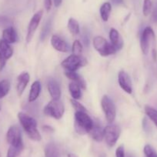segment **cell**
I'll return each mask as SVG.
<instances>
[{
	"label": "cell",
	"mask_w": 157,
	"mask_h": 157,
	"mask_svg": "<svg viewBox=\"0 0 157 157\" xmlns=\"http://www.w3.org/2000/svg\"><path fill=\"white\" fill-rule=\"evenodd\" d=\"M18 119L24 131L29 137V139L36 142H39L42 140L40 132L37 129V122L34 118L23 112H19L18 113Z\"/></svg>",
	"instance_id": "1"
},
{
	"label": "cell",
	"mask_w": 157,
	"mask_h": 157,
	"mask_svg": "<svg viewBox=\"0 0 157 157\" xmlns=\"http://www.w3.org/2000/svg\"><path fill=\"white\" fill-rule=\"evenodd\" d=\"M93 123H94L87 112H75L74 128L78 134L82 136L90 133Z\"/></svg>",
	"instance_id": "2"
},
{
	"label": "cell",
	"mask_w": 157,
	"mask_h": 157,
	"mask_svg": "<svg viewBox=\"0 0 157 157\" xmlns=\"http://www.w3.org/2000/svg\"><path fill=\"white\" fill-rule=\"evenodd\" d=\"M93 45L94 49L102 56H109L116 52V49L113 47V45L109 43L102 36H96L93 40Z\"/></svg>",
	"instance_id": "3"
},
{
	"label": "cell",
	"mask_w": 157,
	"mask_h": 157,
	"mask_svg": "<svg viewBox=\"0 0 157 157\" xmlns=\"http://www.w3.org/2000/svg\"><path fill=\"white\" fill-rule=\"evenodd\" d=\"M43 113L46 116H50L55 120H60L65 113V107L59 99H52L45 106Z\"/></svg>",
	"instance_id": "4"
},
{
	"label": "cell",
	"mask_w": 157,
	"mask_h": 157,
	"mask_svg": "<svg viewBox=\"0 0 157 157\" xmlns=\"http://www.w3.org/2000/svg\"><path fill=\"white\" fill-rule=\"evenodd\" d=\"M86 65L87 60L85 57L82 56H75L73 54L68 56L61 63V66L66 70L75 71V72Z\"/></svg>",
	"instance_id": "5"
},
{
	"label": "cell",
	"mask_w": 157,
	"mask_h": 157,
	"mask_svg": "<svg viewBox=\"0 0 157 157\" xmlns=\"http://www.w3.org/2000/svg\"><path fill=\"white\" fill-rule=\"evenodd\" d=\"M101 107L109 123H113L116 116V109L114 102L109 96L104 95L101 99Z\"/></svg>",
	"instance_id": "6"
},
{
	"label": "cell",
	"mask_w": 157,
	"mask_h": 157,
	"mask_svg": "<svg viewBox=\"0 0 157 157\" xmlns=\"http://www.w3.org/2000/svg\"><path fill=\"white\" fill-rule=\"evenodd\" d=\"M121 134V129L118 125L109 124L104 128V140L107 146L113 147L117 143Z\"/></svg>",
	"instance_id": "7"
},
{
	"label": "cell",
	"mask_w": 157,
	"mask_h": 157,
	"mask_svg": "<svg viewBox=\"0 0 157 157\" xmlns=\"http://www.w3.org/2000/svg\"><path fill=\"white\" fill-rule=\"evenodd\" d=\"M155 36L153 29L151 27L147 26L143 29L140 38V48L142 52L144 55H147L149 52L151 44L155 41Z\"/></svg>",
	"instance_id": "8"
},
{
	"label": "cell",
	"mask_w": 157,
	"mask_h": 157,
	"mask_svg": "<svg viewBox=\"0 0 157 157\" xmlns=\"http://www.w3.org/2000/svg\"><path fill=\"white\" fill-rule=\"evenodd\" d=\"M6 141L10 146H18L23 144L22 132L19 126L13 125L9 128L6 133Z\"/></svg>",
	"instance_id": "9"
},
{
	"label": "cell",
	"mask_w": 157,
	"mask_h": 157,
	"mask_svg": "<svg viewBox=\"0 0 157 157\" xmlns=\"http://www.w3.org/2000/svg\"><path fill=\"white\" fill-rule=\"evenodd\" d=\"M43 11L39 10L37 13H35L32 17L29 23L28 29H27V35H26V42L27 43H29L32 41L33 36H34L35 33L39 26L40 21H41L42 17H43Z\"/></svg>",
	"instance_id": "10"
},
{
	"label": "cell",
	"mask_w": 157,
	"mask_h": 157,
	"mask_svg": "<svg viewBox=\"0 0 157 157\" xmlns=\"http://www.w3.org/2000/svg\"><path fill=\"white\" fill-rule=\"evenodd\" d=\"M118 82L120 88L128 94L132 93V84L130 76L125 71H120L118 74Z\"/></svg>",
	"instance_id": "11"
},
{
	"label": "cell",
	"mask_w": 157,
	"mask_h": 157,
	"mask_svg": "<svg viewBox=\"0 0 157 157\" xmlns=\"http://www.w3.org/2000/svg\"><path fill=\"white\" fill-rule=\"evenodd\" d=\"M30 81V75L27 72H22L17 77V83H16V91L17 95L21 96L23 94L27 85Z\"/></svg>",
	"instance_id": "12"
},
{
	"label": "cell",
	"mask_w": 157,
	"mask_h": 157,
	"mask_svg": "<svg viewBox=\"0 0 157 157\" xmlns=\"http://www.w3.org/2000/svg\"><path fill=\"white\" fill-rule=\"evenodd\" d=\"M109 39L111 44L113 47L116 49V51L120 50L123 47L124 42L122 38L121 35L117 31V29L114 28H112L109 31Z\"/></svg>",
	"instance_id": "13"
},
{
	"label": "cell",
	"mask_w": 157,
	"mask_h": 157,
	"mask_svg": "<svg viewBox=\"0 0 157 157\" xmlns=\"http://www.w3.org/2000/svg\"><path fill=\"white\" fill-rule=\"evenodd\" d=\"M51 45L56 51L60 52H67L69 51V46L60 36L58 35H53L51 37Z\"/></svg>",
	"instance_id": "14"
},
{
	"label": "cell",
	"mask_w": 157,
	"mask_h": 157,
	"mask_svg": "<svg viewBox=\"0 0 157 157\" xmlns=\"http://www.w3.org/2000/svg\"><path fill=\"white\" fill-rule=\"evenodd\" d=\"M47 89L52 99H59L61 96V89L59 84L54 78H50L47 82Z\"/></svg>",
	"instance_id": "15"
},
{
	"label": "cell",
	"mask_w": 157,
	"mask_h": 157,
	"mask_svg": "<svg viewBox=\"0 0 157 157\" xmlns=\"http://www.w3.org/2000/svg\"><path fill=\"white\" fill-rule=\"evenodd\" d=\"M2 39H3L4 41L10 43V44L16 43L18 40V34L14 27L10 26L3 29Z\"/></svg>",
	"instance_id": "16"
},
{
	"label": "cell",
	"mask_w": 157,
	"mask_h": 157,
	"mask_svg": "<svg viewBox=\"0 0 157 157\" xmlns=\"http://www.w3.org/2000/svg\"><path fill=\"white\" fill-rule=\"evenodd\" d=\"M64 74L69 79L72 80V82H75L76 83H78L82 90H86V83L85 80L76 72H75V71L65 70Z\"/></svg>",
	"instance_id": "17"
},
{
	"label": "cell",
	"mask_w": 157,
	"mask_h": 157,
	"mask_svg": "<svg viewBox=\"0 0 157 157\" xmlns=\"http://www.w3.org/2000/svg\"><path fill=\"white\" fill-rule=\"evenodd\" d=\"M92 138L96 142H102L104 139V129L97 123H93V126L90 132Z\"/></svg>",
	"instance_id": "18"
},
{
	"label": "cell",
	"mask_w": 157,
	"mask_h": 157,
	"mask_svg": "<svg viewBox=\"0 0 157 157\" xmlns=\"http://www.w3.org/2000/svg\"><path fill=\"white\" fill-rule=\"evenodd\" d=\"M42 86L39 81H35L31 86L29 95V102H33L37 99L41 93Z\"/></svg>",
	"instance_id": "19"
},
{
	"label": "cell",
	"mask_w": 157,
	"mask_h": 157,
	"mask_svg": "<svg viewBox=\"0 0 157 157\" xmlns=\"http://www.w3.org/2000/svg\"><path fill=\"white\" fill-rule=\"evenodd\" d=\"M45 157H61L58 146L55 143H49L45 147Z\"/></svg>",
	"instance_id": "20"
},
{
	"label": "cell",
	"mask_w": 157,
	"mask_h": 157,
	"mask_svg": "<svg viewBox=\"0 0 157 157\" xmlns=\"http://www.w3.org/2000/svg\"><path fill=\"white\" fill-rule=\"evenodd\" d=\"M0 52L2 56L6 60L10 59L13 55V49L10 43L4 41L3 39L0 40Z\"/></svg>",
	"instance_id": "21"
},
{
	"label": "cell",
	"mask_w": 157,
	"mask_h": 157,
	"mask_svg": "<svg viewBox=\"0 0 157 157\" xmlns=\"http://www.w3.org/2000/svg\"><path fill=\"white\" fill-rule=\"evenodd\" d=\"M82 88L79 86L78 83L75 82H71L69 85V90L71 96L73 99L78 100L82 97Z\"/></svg>",
	"instance_id": "22"
},
{
	"label": "cell",
	"mask_w": 157,
	"mask_h": 157,
	"mask_svg": "<svg viewBox=\"0 0 157 157\" xmlns=\"http://www.w3.org/2000/svg\"><path fill=\"white\" fill-rule=\"evenodd\" d=\"M112 11V6L109 2H104L100 7L99 13H100L101 19L104 22H107L109 19L110 13Z\"/></svg>",
	"instance_id": "23"
},
{
	"label": "cell",
	"mask_w": 157,
	"mask_h": 157,
	"mask_svg": "<svg viewBox=\"0 0 157 157\" xmlns=\"http://www.w3.org/2000/svg\"><path fill=\"white\" fill-rule=\"evenodd\" d=\"M67 28L69 29V33L72 35V36H77L78 35L80 29H79V24H78V21L75 19L74 18H70L68 20Z\"/></svg>",
	"instance_id": "24"
},
{
	"label": "cell",
	"mask_w": 157,
	"mask_h": 157,
	"mask_svg": "<svg viewBox=\"0 0 157 157\" xmlns=\"http://www.w3.org/2000/svg\"><path fill=\"white\" fill-rule=\"evenodd\" d=\"M145 113L157 127V109H154L153 107L149 106V105H146L145 106Z\"/></svg>",
	"instance_id": "25"
},
{
	"label": "cell",
	"mask_w": 157,
	"mask_h": 157,
	"mask_svg": "<svg viewBox=\"0 0 157 157\" xmlns=\"http://www.w3.org/2000/svg\"><path fill=\"white\" fill-rule=\"evenodd\" d=\"M10 82L8 79H2L0 81V99L4 98L8 95L10 93Z\"/></svg>",
	"instance_id": "26"
},
{
	"label": "cell",
	"mask_w": 157,
	"mask_h": 157,
	"mask_svg": "<svg viewBox=\"0 0 157 157\" xmlns=\"http://www.w3.org/2000/svg\"><path fill=\"white\" fill-rule=\"evenodd\" d=\"M23 150V144L18 146H10L7 152L6 157H18Z\"/></svg>",
	"instance_id": "27"
},
{
	"label": "cell",
	"mask_w": 157,
	"mask_h": 157,
	"mask_svg": "<svg viewBox=\"0 0 157 157\" xmlns=\"http://www.w3.org/2000/svg\"><path fill=\"white\" fill-rule=\"evenodd\" d=\"M13 20L10 16L0 14V28H2L3 29H5L8 27L13 26Z\"/></svg>",
	"instance_id": "28"
},
{
	"label": "cell",
	"mask_w": 157,
	"mask_h": 157,
	"mask_svg": "<svg viewBox=\"0 0 157 157\" xmlns=\"http://www.w3.org/2000/svg\"><path fill=\"white\" fill-rule=\"evenodd\" d=\"M82 49H83V47L81 42L78 40H75L72 46V54L75 56H82Z\"/></svg>",
	"instance_id": "29"
},
{
	"label": "cell",
	"mask_w": 157,
	"mask_h": 157,
	"mask_svg": "<svg viewBox=\"0 0 157 157\" xmlns=\"http://www.w3.org/2000/svg\"><path fill=\"white\" fill-rule=\"evenodd\" d=\"M51 25H52V24H51L50 20L46 22V24L43 25V29L41 30V34H40V39H41L42 41H44L48 36V35H49L51 29Z\"/></svg>",
	"instance_id": "30"
},
{
	"label": "cell",
	"mask_w": 157,
	"mask_h": 157,
	"mask_svg": "<svg viewBox=\"0 0 157 157\" xmlns=\"http://www.w3.org/2000/svg\"><path fill=\"white\" fill-rule=\"evenodd\" d=\"M152 0H144L143 6V14L144 16H148L152 12Z\"/></svg>",
	"instance_id": "31"
},
{
	"label": "cell",
	"mask_w": 157,
	"mask_h": 157,
	"mask_svg": "<svg viewBox=\"0 0 157 157\" xmlns=\"http://www.w3.org/2000/svg\"><path fill=\"white\" fill-rule=\"evenodd\" d=\"M143 152H144L145 155H146V157H157L156 151H155V149H154V148L149 144H146V146H144Z\"/></svg>",
	"instance_id": "32"
},
{
	"label": "cell",
	"mask_w": 157,
	"mask_h": 157,
	"mask_svg": "<svg viewBox=\"0 0 157 157\" xmlns=\"http://www.w3.org/2000/svg\"><path fill=\"white\" fill-rule=\"evenodd\" d=\"M71 104H72V107L74 108V109L75 110V112H87L86 109L85 108L84 105H82L80 102H78V100H75V99H72L70 100Z\"/></svg>",
	"instance_id": "33"
},
{
	"label": "cell",
	"mask_w": 157,
	"mask_h": 157,
	"mask_svg": "<svg viewBox=\"0 0 157 157\" xmlns=\"http://www.w3.org/2000/svg\"><path fill=\"white\" fill-rule=\"evenodd\" d=\"M116 157H126V155H125V149H124V146H123V145H122V146H120L117 149H116Z\"/></svg>",
	"instance_id": "34"
},
{
	"label": "cell",
	"mask_w": 157,
	"mask_h": 157,
	"mask_svg": "<svg viewBox=\"0 0 157 157\" xmlns=\"http://www.w3.org/2000/svg\"><path fill=\"white\" fill-rule=\"evenodd\" d=\"M7 60L4 58L2 56L1 52H0V72L2 71V69H4V67L6 66V64Z\"/></svg>",
	"instance_id": "35"
},
{
	"label": "cell",
	"mask_w": 157,
	"mask_h": 157,
	"mask_svg": "<svg viewBox=\"0 0 157 157\" xmlns=\"http://www.w3.org/2000/svg\"><path fill=\"white\" fill-rule=\"evenodd\" d=\"M52 0H44V6L46 11L47 12L50 11V10L52 9Z\"/></svg>",
	"instance_id": "36"
},
{
	"label": "cell",
	"mask_w": 157,
	"mask_h": 157,
	"mask_svg": "<svg viewBox=\"0 0 157 157\" xmlns=\"http://www.w3.org/2000/svg\"><path fill=\"white\" fill-rule=\"evenodd\" d=\"M43 130L44 132H48V133H52L54 132V129L50 126H48V125H44L43 126Z\"/></svg>",
	"instance_id": "37"
},
{
	"label": "cell",
	"mask_w": 157,
	"mask_h": 157,
	"mask_svg": "<svg viewBox=\"0 0 157 157\" xmlns=\"http://www.w3.org/2000/svg\"><path fill=\"white\" fill-rule=\"evenodd\" d=\"M82 40H83V43L85 44L86 46L88 47L89 45H90V37L87 34H83L82 36Z\"/></svg>",
	"instance_id": "38"
},
{
	"label": "cell",
	"mask_w": 157,
	"mask_h": 157,
	"mask_svg": "<svg viewBox=\"0 0 157 157\" xmlns=\"http://www.w3.org/2000/svg\"><path fill=\"white\" fill-rule=\"evenodd\" d=\"M152 19L154 22H157V6L155 7L152 13Z\"/></svg>",
	"instance_id": "39"
},
{
	"label": "cell",
	"mask_w": 157,
	"mask_h": 157,
	"mask_svg": "<svg viewBox=\"0 0 157 157\" xmlns=\"http://www.w3.org/2000/svg\"><path fill=\"white\" fill-rule=\"evenodd\" d=\"M53 2H54V5H55V6L59 7L61 6L63 0H53Z\"/></svg>",
	"instance_id": "40"
},
{
	"label": "cell",
	"mask_w": 157,
	"mask_h": 157,
	"mask_svg": "<svg viewBox=\"0 0 157 157\" xmlns=\"http://www.w3.org/2000/svg\"><path fill=\"white\" fill-rule=\"evenodd\" d=\"M111 1L116 5H120L123 2V0H111Z\"/></svg>",
	"instance_id": "41"
},
{
	"label": "cell",
	"mask_w": 157,
	"mask_h": 157,
	"mask_svg": "<svg viewBox=\"0 0 157 157\" xmlns=\"http://www.w3.org/2000/svg\"><path fill=\"white\" fill-rule=\"evenodd\" d=\"M152 55H153V59L155 60V59H156V51L155 49L152 50Z\"/></svg>",
	"instance_id": "42"
},
{
	"label": "cell",
	"mask_w": 157,
	"mask_h": 157,
	"mask_svg": "<svg viewBox=\"0 0 157 157\" xmlns=\"http://www.w3.org/2000/svg\"><path fill=\"white\" fill-rule=\"evenodd\" d=\"M68 157H78L75 154H73V153H69L68 154Z\"/></svg>",
	"instance_id": "43"
},
{
	"label": "cell",
	"mask_w": 157,
	"mask_h": 157,
	"mask_svg": "<svg viewBox=\"0 0 157 157\" xmlns=\"http://www.w3.org/2000/svg\"><path fill=\"white\" fill-rule=\"evenodd\" d=\"M0 157H2V154H1V152H0Z\"/></svg>",
	"instance_id": "44"
},
{
	"label": "cell",
	"mask_w": 157,
	"mask_h": 157,
	"mask_svg": "<svg viewBox=\"0 0 157 157\" xmlns=\"http://www.w3.org/2000/svg\"><path fill=\"white\" fill-rule=\"evenodd\" d=\"M1 108H2V107H1V104H0V111H1Z\"/></svg>",
	"instance_id": "45"
},
{
	"label": "cell",
	"mask_w": 157,
	"mask_h": 157,
	"mask_svg": "<svg viewBox=\"0 0 157 157\" xmlns=\"http://www.w3.org/2000/svg\"><path fill=\"white\" fill-rule=\"evenodd\" d=\"M128 157H134V156H132V155H129V156Z\"/></svg>",
	"instance_id": "46"
}]
</instances>
